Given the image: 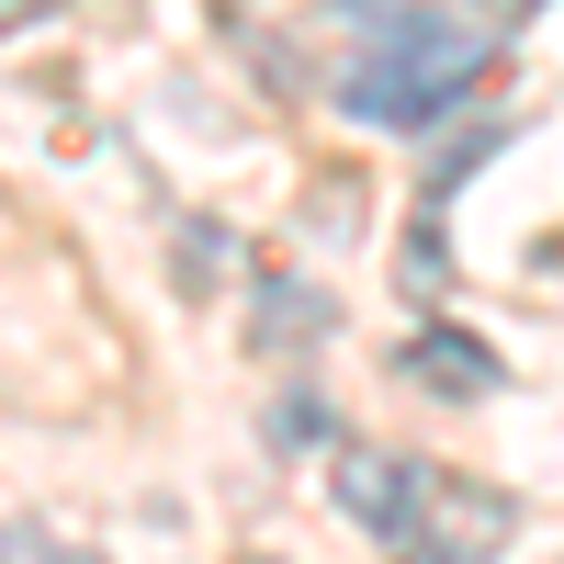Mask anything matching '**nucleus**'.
<instances>
[{
  "label": "nucleus",
  "instance_id": "f03ea898",
  "mask_svg": "<svg viewBox=\"0 0 564 564\" xmlns=\"http://www.w3.org/2000/svg\"><path fill=\"white\" fill-rule=\"evenodd\" d=\"M520 542V497L508 486H475V475H430L395 531V564H497Z\"/></svg>",
  "mask_w": 564,
  "mask_h": 564
},
{
  "label": "nucleus",
  "instance_id": "9d476101",
  "mask_svg": "<svg viewBox=\"0 0 564 564\" xmlns=\"http://www.w3.org/2000/svg\"><path fill=\"white\" fill-rule=\"evenodd\" d=\"M520 12H531V0H497V23H520Z\"/></svg>",
  "mask_w": 564,
  "mask_h": 564
},
{
  "label": "nucleus",
  "instance_id": "1a4fd4ad",
  "mask_svg": "<svg viewBox=\"0 0 564 564\" xmlns=\"http://www.w3.org/2000/svg\"><path fill=\"white\" fill-rule=\"evenodd\" d=\"M45 12H68V0H0V34H23V23H45Z\"/></svg>",
  "mask_w": 564,
  "mask_h": 564
},
{
  "label": "nucleus",
  "instance_id": "6e6552de",
  "mask_svg": "<svg viewBox=\"0 0 564 564\" xmlns=\"http://www.w3.org/2000/svg\"><path fill=\"white\" fill-rule=\"evenodd\" d=\"M271 430H282V441H316V430H327V406H316V395H282V406H271Z\"/></svg>",
  "mask_w": 564,
  "mask_h": 564
},
{
  "label": "nucleus",
  "instance_id": "0eeeda50",
  "mask_svg": "<svg viewBox=\"0 0 564 564\" xmlns=\"http://www.w3.org/2000/svg\"><path fill=\"white\" fill-rule=\"evenodd\" d=\"M181 271H193V294H215V271H226V238H215V226H181Z\"/></svg>",
  "mask_w": 564,
  "mask_h": 564
},
{
  "label": "nucleus",
  "instance_id": "f257e3e1",
  "mask_svg": "<svg viewBox=\"0 0 564 564\" xmlns=\"http://www.w3.org/2000/svg\"><path fill=\"white\" fill-rule=\"evenodd\" d=\"M361 57L339 68V113L350 124H384V135H430L452 102H475L486 79V34L452 23V12H417V0H327Z\"/></svg>",
  "mask_w": 564,
  "mask_h": 564
},
{
  "label": "nucleus",
  "instance_id": "9b49d317",
  "mask_svg": "<svg viewBox=\"0 0 564 564\" xmlns=\"http://www.w3.org/2000/svg\"><path fill=\"white\" fill-rule=\"evenodd\" d=\"M249 564H294V553H249Z\"/></svg>",
  "mask_w": 564,
  "mask_h": 564
},
{
  "label": "nucleus",
  "instance_id": "39448f33",
  "mask_svg": "<svg viewBox=\"0 0 564 564\" xmlns=\"http://www.w3.org/2000/svg\"><path fill=\"white\" fill-rule=\"evenodd\" d=\"M395 372L417 395H452V406H475L486 384H497V350L475 339V327H417V339L395 350Z\"/></svg>",
  "mask_w": 564,
  "mask_h": 564
},
{
  "label": "nucleus",
  "instance_id": "423d86ee",
  "mask_svg": "<svg viewBox=\"0 0 564 564\" xmlns=\"http://www.w3.org/2000/svg\"><path fill=\"white\" fill-rule=\"evenodd\" d=\"M452 282V249H441V215H417V238H406V294H441Z\"/></svg>",
  "mask_w": 564,
  "mask_h": 564
},
{
  "label": "nucleus",
  "instance_id": "20e7f679",
  "mask_svg": "<svg viewBox=\"0 0 564 564\" xmlns=\"http://www.w3.org/2000/svg\"><path fill=\"white\" fill-rule=\"evenodd\" d=\"M327 327H339V294H327V282H305V271H260V282H249V350H260V361L316 350Z\"/></svg>",
  "mask_w": 564,
  "mask_h": 564
},
{
  "label": "nucleus",
  "instance_id": "7ed1b4c3",
  "mask_svg": "<svg viewBox=\"0 0 564 564\" xmlns=\"http://www.w3.org/2000/svg\"><path fill=\"white\" fill-rule=\"evenodd\" d=\"M417 486H430V463H406V452H384V441H339V452H327V497H339V520H361L372 542L406 531Z\"/></svg>",
  "mask_w": 564,
  "mask_h": 564
}]
</instances>
